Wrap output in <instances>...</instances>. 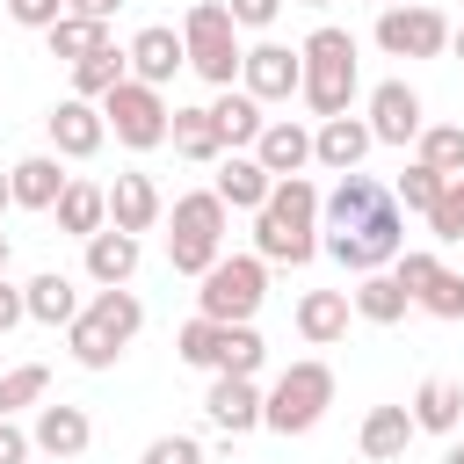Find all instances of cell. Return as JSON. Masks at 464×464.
Returning <instances> with one entry per match:
<instances>
[{
    "instance_id": "20",
    "label": "cell",
    "mask_w": 464,
    "mask_h": 464,
    "mask_svg": "<svg viewBox=\"0 0 464 464\" xmlns=\"http://www.w3.org/2000/svg\"><path fill=\"white\" fill-rule=\"evenodd\" d=\"M130 276H138V232H116V225L87 232V283L116 290V283H130Z\"/></svg>"
},
{
    "instance_id": "5",
    "label": "cell",
    "mask_w": 464,
    "mask_h": 464,
    "mask_svg": "<svg viewBox=\"0 0 464 464\" xmlns=\"http://www.w3.org/2000/svg\"><path fill=\"white\" fill-rule=\"evenodd\" d=\"M218 254H225V203H218V188H188V196H174V232H167V261H174V276H203Z\"/></svg>"
},
{
    "instance_id": "11",
    "label": "cell",
    "mask_w": 464,
    "mask_h": 464,
    "mask_svg": "<svg viewBox=\"0 0 464 464\" xmlns=\"http://www.w3.org/2000/svg\"><path fill=\"white\" fill-rule=\"evenodd\" d=\"M87 442H94V420H87V406H65V399H36V428H29V450H44V457L72 464V457H87Z\"/></svg>"
},
{
    "instance_id": "36",
    "label": "cell",
    "mask_w": 464,
    "mask_h": 464,
    "mask_svg": "<svg viewBox=\"0 0 464 464\" xmlns=\"http://www.w3.org/2000/svg\"><path fill=\"white\" fill-rule=\"evenodd\" d=\"M413 160L435 167V174H464V123H420Z\"/></svg>"
},
{
    "instance_id": "26",
    "label": "cell",
    "mask_w": 464,
    "mask_h": 464,
    "mask_svg": "<svg viewBox=\"0 0 464 464\" xmlns=\"http://www.w3.org/2000/svg\"><path fill=\"white\" fill-rule=\"evenodd\" d=\"M254 254L261 261H283V268H304L319 254V232L312 225H276L268 210H254Z\"/></svg>"
},
{
    "instance_id": "50",
    "label": "cell",
    "mask_w": 464,
    "mask_h": 464,
    "mask_svg": "<svg viewBox=\"0 0 464 464\" xmlns=\"http://www.w3.org/2000/svg\"><path fill=\"white\" fill-rule=\"evenodd\" d=\"M7 203H14V188H7V174H0V210H7Z\"/></svg>"
},
{
    "instance_id": "38",
    "label": "cell",
    "mask_w": 464,
    "mask_h": 464,
    "mask_svg": "<svg viewBox=\"0 0 464 464\" xmlns=\"http://www.w3.org/2000/svg\"><path fill=\"white\" fill-rule=\"evenodd\" d=\"M442 181H450V174H435V167H420V160H413V167H406V174L392 181V203H399V210H420V218H428V203L442 196Z\"/></svg>"
},
{
    "instance_id": "31",
    "label": "cell",
    "mask_w": 464,
    "mask_h": 464,
    "mask_svg": "<svg viewBox=\"0 0 464 464\" xmlns=\"http://www.w3.org/2000/svg\"><path fill=\"white\" fill-rule=\"evenodd\" d=\"M167 138H174V152H181V160H196V167L225 160V138H218L210 109H174V116H167Z\"/></svg>"
},
{
    "instance_id": "52",
    "label": "cell",
    "mask_w": 464,
    "mask_h": 464,
    "mask_svg": "<svg viewBox=\"0 0 464 464\" xmlns=\"http://www.w3.org/2000/svg\"><path fill=\"white\" fill-rule=\"evenodd\" d=\"M0 276H7V232H0Z\"/></svg>"
},
{
    "instance_id": "1",
    "label": "cell",
    "mask_w": 464,
    "mask_h": 464,
    "mask_svg": "<svg viewBox=\"0 0 464 464\" xmlns=\"http://www.w3.org/2000/svg\"><path fill=\"white\" fill-rule=\"evenodd\" d=\"M138 326H145V304L116 283V290H94L80 304V319L65 326V348H72L80 370H116V355L138 341Z\"/></svg>"
},
{
    "instance_id": "21",
    "label": "cell",
    "mask_w": 464,
    "mask_h": 464,
    "mask_svg": "<svg viewBox=\"0 0 464 464\" xmlns=\"http://www.w3.org/2000/svg\"><path fill=\"white\" fill-rule=\"evenodd\" d=\"M413 428L420 435H457L464 428V384L457 377H420V392H413Z\"/></svg>"
},
{
    "instance_id": "7",
    "label": "cell",
    "mask_w": 464,
    "mask_h": 464,
    "mask_svg": "<svg viewBox=\"0 0 464 464\" xmlns=\"http://www.w3.org/2000/svg\"><path fill=\"white\" fill-rule=\"evenodd\" d=\"M319 246H326V254H334V261H341L348 276H370V268H392V254L406 246V210H399V203L384 196V203H377L370 218H355V225H341V232H326Z\"/></svg>"
},
{
    "instance_id": "29",
    "label": "cell",
    "mask_w": 464,
    "mask_h": 464,
    "mask_svg": "<svg viewBox=\"0 0 464 464\" xmlns=\"http://www.w3.org/2000/svg\"><path fill=\"white\" fill-rule=\"evenodd\" d=\"M384 196H392V188H377V174H362V167H355V174H341V181H334V196H319V218H326V225L341 232V225L370 218V210H377Z\"/></svg>"
},
{
    "instance_id": "43",
    "label": "cell",
    "mask_w": 464,
    "mask_h": 464,
    "mask_svg": "<svg viewBox=\"0 0 464 464\" xmlns=\"http://www.w3.org/2000/svg\"><path fill=\"white\" fill-rule=\"evenodd\" d=\"M138 464H203V442L196 435H152Z\"/></svg>"
},
{
    "instance_id": "17",
    "label": "cell",
    "mask_w": 464,
    "mask_h": 464,
    "mask_svg": "<svg viewBox=\"0 0 464 464\" xmlns=\"http://www.w3.org/2000/svg\"><path fill=\"white\" fill-rule=\"evenodd\" d=\"M160 210H167V203H160V181H152V174L130 167V174L109 181V225H116V232H152Z\"/></svg>"
},
{
    "instance_id": "33",
    "label": "cell",
    "mask_w": 464,
    "mask_h": 464,
    "mask_svg": "<svg viewBox=\"0 0 464 464\" xmlns=\"http://www.w3.org/2000/svg\"><path fill=\"white\" fill-rule=\"evenodd\" d=\"M116 80H130V58L116 51V44H102V51H87V58H72V94L80 102H102Z\"/></svg>"
},
{
    "instance_id": "41",
    "label": "cell",
    "mask_w": 464,
    "mask_h": 464,
    "mask_svg": "<svg viewBox=\"0 0 464 464\" xmlns=\"http://www.w3.org/2000/svg\"><path fill=\"white\" fill-rule=\"evenodd\" d=\"M428 225H435V239H464V174L442 181V196L428 203Z\"/></svg>"
},
{
    "instance_id": "12",
    "label": "cell",
    "mask_w": 464,
    "mask_h": 464,
    "mask_svg": "<svg viewBox=\"0 0 464 464\" xmlns=\"http://www.w3.org/2000/svg\"><path fill=\"white\" fill-rule=\"evenodd\" d=\"M362 123H370V138H377V145H413V138H420V94H413L406 80H377V87H370V116H362Z\"/></svg>"
},
{
    "instance_id": "51",
    "label": "cell",
    "mask_w": 464,
    "mask_h": 464,
    "mask_svg": "<svg viewBox=\"0 0 464 464\" xmlns=\"http://www.w3.org/2000/svg\"><path fill=\"white\" fill-rule=\"evenodd\" d=\"M450 44H457V58H464V29H450Z\"/></svg>"
},
{
    "instance_id": "47",
    "label": "cell",
    "mask_w": 464,
    "mask_h": 464,
    "mask_svg": "<svg viewBox=\"0 0 464 464\" xmlns=\"http://www.w3.org/2000/svg\"><path fill=\"white\" fill-rule=\"evenodd\" d=\"M0 464H29V435H22L7 413H0Z\"/></svg>"
},
{
    "instance_id": "28",
    "label": "cell",
    "mask_w": 464,
    "mask_h": 464,
    "mask_svg": "<svg viewBox=\"0 0 464 464\" xmlns=\"http://www.w3.org/2000/svg\"><path fill=\"white\" fill-rule=\"evenodd\" d=\"M348 304H355V319H370V326H399L413 297L399 290V276H392V268H370V276H355Z\"/></svg>"
},
{
    "instance_id": "35",
    "label": "cell",
    "mask_w": 464,
    "mask_h": 464,
    "mask_svg": "<svg viewBox=\"0 0 464 464\" xmlns=\"http://www.w3.org/2000/svg\"><path fill=\"white\" fill-rule=\"evenodd\" d=\"M268 362V341L254 334V319H232V326H218V370H232V377H254Z\"/></svg>"
},
{
    "instance_id": "23",
    "label": "cell",
    "mask_w": 464,
    "mask_h": 464,
    "mask_svg": "<svg viewBox=\"0 0 464 464\" xmlns=\"http://www.w3.org/2000/svg\"><path fill=\"white\" fill-rule=\"evenodd\" d=\"M348 319H355L348 290H304V297H297V334H304L312 348H334V341L348 334Z\"/></svg>"
},
{
    "instance_id": "40",
    "label": "cell",
    "mask_w": 464,
    "mask_h": 464,
    "mask_svg": "<svg viewBox=\"0 0 464 464\" xmlns=\"http://www.w3.org/2000/svg\"><path fill=\"white\" fill-rule=\"evenodd\" d=\"M413 304H420L428 319H464V276H457V268H435L428 290H420Z\"/></svg>"
},
{
    "instance_id": "22",
    "label": "cell",
    "mask_w": 464,
    "mask_h": 464,
    "mask_svg": "<svg viewBox=\"0 0 464 464\" xmlns=\"http://www.w3.org/2000/svg\"><path fill=\"white\" fill-rule=\"evenodd\" d=\"M65 181H72V174H58V152H29V160H14V167H7L14 210H51Z\"/></svg>"
},
{
    "instance_id": "27",
    "label": "cell",
    "mask_w": 464,
    "mask_h": 464,
    "mask_svg": "<svg viewBox=\"0 0 464 464\" xmlns=\"http://www.w3.org/2000/svg\"><path fill=\"white\" fill-rule=\"evenodd\" d=\"M22 304H29L36 326H72V319H80V290H72V276H58V268L29 276V283H22Z\"/></svg>"
},
{
    "instance_id": "42",
    "label": "cell",
    "mask_w": 464,
    "mask_h": 464,
    "mask_svg": "<svg viewBox=\"0 0 464 464\" xmlns=\"http://www.w3.org/2000/svg\"><path fill=\"white\" fill-rule=\"evenodd\" d=\"M435 268H442V261H435L428 246H399V254H392V276H399V290H406V297H420Z\"/></svg>"
},
{
    "instance_id": "48",
    "label": "cell",
    "mask_w": 464,
    "mask_h": 464,
    "mask_svg": "<svg viewBox=\"0 0 464 464\" xmlns=\"http://www.w3.org/2000/svg\"><path fill=\"white\" fill-rule=\"evenodd\" d=\"M65 7H72V14H94V22H109L123 0H65Z\"/></svg>"
},
{
    "instance_id": "2",
    "label": "cell",
    "mask_w": 464,
    "mask_h": 464,
    "mask_svg": "<svg viewBox=\"0 0 464 464\" xmlns=\"http://www.w3.org/2000/svg\"><path fill=\"white\" fill-rule=\"evenodd\" d=\"M297 58H304L297 102H304L312 116H348V102H355V36L334 29V22H319V29L297 44Z\"/></svg>"
},
{
    "instance_id": "46",
    "label": "cell",
    "mask_w": 464,
    "mask_h": 464,
    "mask_svg": "<svg viewBox=\"0 0 464 464\" xmlns=\"http://www.w3.org/2000/svg\"><path fill=\"white\" fill-rule=\"evenodd\" d=\"M22 319H29V304H22V290H14L7 276H0V334H14Z\"/></svg>"
},
{
    "instance_id": "19",
    "label": "cell",
    "mask_w": 464,
    "mask_h": 464,
    "mask_svg": "<svg viewBox=\"0 0 464 464\" xmlns=\"http://www.w3.org/2000/svg\"><path fill=\"white\" fill-rule=\"evenodd\" d=\"M268 181H276V174H268L254 152H225L210 188H218V203H225V210H261V203H268Z\"/></svg>"
},
{
    "instance_id": "24",
    "label": "cell",
    "mask_w": 464,
    "mask_h": 464,
    "mask_svg": "<svg viewBox=\"0 0 464 464\" xmlns=\"http://www.w3.org/2000/svg\"><path fill=\"white\" fill-rule=\"evenodd\" d=\"M210 123H218V138H225V152H246L254 138H261V102L246 94V87H218V102H210Z\"/></svg>"
},
{
    "instance_id": "54",
    "label": "cell",
    "mask_w": 464,
    "mask_h": 464,
    "mask_svg": "<svg viewBox=\"0 0 464 464\" xmlns=\"http://www.w3.org/2000/svg\"><path fill=\"white\" fill-rule=\"evenodd\" d=\"M377 7H399V0H377Z\"/></svg>"
},
{
    "instance_id": "39",
    "label": "cell",
    "mask_w": 464,
    "mask_h": 464,
    "mask_svg": "<svg viewBox=\"0 0 464 464\" xmlns=\"http://www.w3.org/2000/svg\"><path fill=\"white\" fill-rule=\"evenodd\" d=\"M174 355H181L188 370H218V319H203V312H196V319L174 334Z\"/></svg>"
},
{
    "instance_id": "4",
    "label": "cell",
    "mask_w": 464,
    "mask_h": 464,
    "mask_svg": "<svg viewBox=\"0 0 464 464\" xmlns=\"http://www.w3.org/2000/svg\"><path fill=\"white\" fill-rule=\"evenodd\" d=\"M181 51H188V72L210 80V87H232L239 80V22L225 14V0H196L181 14Z\"/></svg>"
},
{
    "instance_id": "18",
    "label": "cell",
    "mask_w": 464,
    "mask_h": 464,
    "mask_svg": "<svg viewBox=\"0 0 464 464\" xmlns=\"http://www.w3.org/2000/svg\"><path fill=\"white\" fill-rule=\"evenodd\" d=\"M246 152H254L268 174H304V167H312V130H304V123H290V116H268V123H261V138H254Z\"/></svg>"
},
{
    "instance_id": "13",
    "label": "cell",
    "mask_w": 464,
    "mask_h": 464,
    "mask_svg": "<svg viewBox=\"0 0 464 464\" xmlns=\"http://www.w3.org/2000/svg\"><path fill=\"white\" fill-rule=\"evenodd\" d=\"M44 123H51V152H58V160H94V152H102V138H109L102 102H80V94H65Z\"/></svg>"
},
{
    "instance_id": "25",
    "label": "cell",
    "mask_w": 464,
    "mask_h": 464,
    "mask_svg": "<svg viewBox=\"0 0 464 464\" xmlns=\"http://www.w3.org/2000/svg\"><path fill=\"white\" fill-rule=\"evenodd\" d=\"M51 218H58V232L87 239V232H102V225H109V188H102V181H65V188H58V203H51Z\"/></svg>"
},
{
    "instance_id": "37",
    "label": "cell",
    "mask_w": 464,
    "mask_h": 464,
    "mask_svg": "<svg viewBox=\"0 0 464 464\" xmlns=\"http://www.w3.org/2000/svg\"><path fill=\"white\" fill-rule=\"evenodd\" d=\"M36 399H51V370H44V362H14V370L0 377V413L14 420V413L36 406Z\"/></svg>"
},
{
    "instance_id": "34",
    "label": "cell",
    "mask_w": 464,
    "mask_h": 464,
    "mask_svg": "<svg viewBox=\"0 0 464 464\" xmlns=\"http://www.w3.org/2000/svg\"><path fill=\"white\" fill-rule=\"evenodd\" d=\"M276 225H319V188L304 174H276L268 181V203H261Z\"/></svg>"
},
{
    "instance_id": "8",
    "label": "cell",
    "mask_w": 464,
    "mask_h": 464,
    "mask_svg": "<svg viewBox=\"0 0 464 464\" xmlns=\"http://www.w3.org/2000/svg\"><path fill=\"white\" fill-rule=\"evenodd\" d=\"M167 94L160 87H145V80H116L109 94H102V123L116 130V145H130V152H152V145H167Z\"/></svg>"
},
{
    "instance_id": "15",
    "label": "cell",
    "mask_w": 464,
    "mask_h": 464,
    "mask_svg": "<svg viewBox=\"0 0 464 464\" xmlns=\"http://www.w3.org/2000/svg\"><path fill=\"white\" fill-rule=\"evenodd\" d=\"M123 58H130V80H145V87H167V80L188 65V51H181V29H167V22L138 29Z\"/></svg>"
},
{
    "instance_id": "49",
    "label": "cell",
    "mask_w": 464,
    "mask_h": 464,
    "mask_svg": "<svg viewBox=\"0 0 464 464\" xmlns=\"http://www.w3.org/2000/svg\"><path fill=\"white\" fill-rule=\"evenodd\" d=\"M442 464H464V442H450V450H442Z\"/></svg>"
},
{
    "instance_id": "53",
    "label": "cell",
    "mask_w": 464,
    "mask_h": 464,
    "mask_svg": "<svg viewBox=\"0 0 464 464\" xmlns=\"http://www.w3.org/2000/svg\"><path fill=\"white\" fill-rule=\"evenodd\" d=\"M304 7H334V0H304Z\"/></svg>"
},
{
    "instance_id": "14",
    "label": "cell",
    "mask_w": 464,
    "mask_h": 464,
    "mask_svg": "<svg viewBox=\"0 0 464 464\" xmlns=\"http://www.w3.org/2000/svg\"><path fill=\"white\" fill-rule=\"evenodd\" d=\"M370 123L348 109V116H319V130H312V160L326 167V174H355L362 160H370Z\"/></svg>"
},
{
    "instance_id": "32",
    "label": "cell",
    "mask_w": 464,
    "mask_h": 464,
    "mask_svg": "<svg viewBox=\"0 0 464 464\" xmlns=\"http://www.w3.org/2000/svg\"><path fill=\"white\" fill-rule=\"evenodd\" d=\"M44 44H51V58H65V65H72V58H87V51H102V44H109V22H94V14H72V7H65V14L44 29Z\"/></svg>"
},
{
    "instance_id": "44",
    "label": "cell",
    "mask_w": 464,
    "mask_h": 464,
    "mask_svg": "<svg viewBox=\"0 0 464 464\" xmlns=\"http://www.w3.org/2000/svg\"><path fill=\"white\" fill-rule=\"evenodd\" d=\"M65 14V0H7V22L14 29H51Z\"/></svg>"
},
{
    "instance_id": "10",
    "label": "cell",
    "mask_w": 464,
    "mask_h": 464,
    "mask_svg": "<svg viewBox=\"0 0 464 464\" xmlns=\"http://www.w3.org/2000/svg\"><path fill=\"white\" fill-rule=\"evenodd\" d=\"M297 80H304V58H297L290 44H254V51L239 58V87H246L261 109H268V102H290Z\"/></svg>"
},
{
    "instance_id": "16",
    "label": "cell",
    "mask_w": 464,
    "mask_h": 464,
    "mask_svg": "<svg viewBox=\"0 0 464 464\" xmlns=\"http://www.w3.org/2000/svg\"><path fill=\"white\" fill-rule=\"evenodd\" d=\"M203 413H210L225 435H254V428H261V392H254V377L218 370V377H210V392H203Z\"/></svg>"
},
{
    "instance_id": "45",
    "label": "cell",
    "mask_w": 464,
    "mask_h": 464,
    "mask_svg": "<svg viewBox=\"0 0 464 464\" xmlns=\"http://www.w3.org/2000/svg\"><path fill=\"white\" fill-rule=\"evenodd\" d=\"M225 14H232L239 29H268V22L283 14V0H225Z\"/></svg>"
},
{
    "instance_id": "9",
    "label": "cell",
    "mask_w": 464,
    "mask_h": 464,
    "mask_svg": "<svg viewBox=\"0 0 464 464\" xmlns=\"http://www.w3.org/2000/svg\"><path fill=\"white\" fill-rule=\"evenodd\" d=\"M377 51L384 58H442L450 51V22L420 0H399V7H377Z\"/></svg>"
},
{
    "instance_id": "30",
    "label": "cell",
    "mask_w": 464,
    "mask_h": 464,
    "mask_svg": "<svg viewBox=\"0 0 464 464\" xmlns=\"http://www.w3.org/2000/svg\"><path fill=\"white\" fill-rule=\"evenodd\" d=\"M420 428H413V413L406 406H370L362 413V457L370 464H392V457H406V442H413Z\"/></svg>"
},
{
    "instance_id": "6",
    "label": "cell",
    "mask_w": 464,
    "mask_h": 464,
    "mask_svg": "<svg viewBox=\"0 0 464 464\" xmlns=\"http://www.w3.org/2000/svg\"><path fill=\"white\" fill-rule=\"evenodd\" d=\"M196 283H203V290H196L203 319L232 326V319H254V312H261V297H268V261H261V254H218Z\"/></svg>"
},
{
    "instance_id": "3",
    "label": "cell",
    "mask_w": 464,
    "mask_h": 464,
    "mask_svg": "<svg viewBox=\"0 0 464 464\" xmlns=\"http://www.w3.org/2000/svg\"><path fill=\"white\" fill-rule=\"evenodd\" d=\"M334 406V370L326 362H290L268 392H261V428L276 435H312Z\"/></svg>"
}]
</instances>
